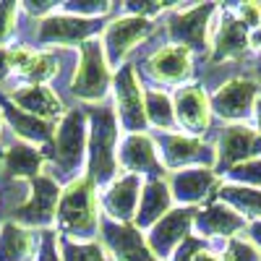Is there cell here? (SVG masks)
Listing matches in <instances>:
<instances>
[{
  "label": "cell",
  "mask_w": 261,
  "mask_h": 261,
  "mask_svg": "<svg viewBox=\"0 0 261 261\" xmlns=\"http://www.w3.org/2000/svg\"><path fill=\"white\" fill-rule=\"evenodd\" d=\"M141 188H144V180L139 175H128V172L118 175L110 186L99 191L102 217H107L113 222H134Z\"/></svg>",
  "instance_id": "cell-21"
},
{
  "label": "cell",
  "mask_w": 261,
  "mask_h": 261,
  "mask_svg": "<svg viewBox=\"0 0 261 261\" xmlns=\"http://www.w3.org/2000/svg\"><path fill=\"white\" fill-rule=\"evenodd\" d=\"M102 18H79L68 13H50L39 18L37 27V42L45 47H68V45H84L86 39H94V34L102 29Z\"/></svg>",
  "instance_id": "cell-13"
},
{
  "label": "cell",
  "mask_w": 261,
  "mask_h": 261,
  "mask_svg": "<svg viewBox=\"0 0 261 261\" xmlns=\"http://www.w3.org/2000/svg\"><path fill=\"white\" fill-rule=\"evenodd\" d=\"M13 79V65H11V47H0V84Z\"/></svg>",
  "instance_id": "cell-37"
},
{
  "label": "cell",
  "mask_w": 261,
  "mask_h": 261,
  "mask_svg": "<svg viewBox=\"0 0 261 261\" xmlns=\"http://www.w3.org/2000/svg\"><path fill=\"white\" fill-rule=\"evenodd\" d=\"M58 71H60L58 53H53V50H34L32 47V53L16 68L13 76L21 79V81H27V86H32V84H47V81H53L58 76Z\"/></svg>",
  "instance_id": "cell-28"
},
{
  "label": "cell",
  "mask_w": 261,
  "mask_h": 261,
  "mask_svg": "<svg viewBox=\"0 0 261 261\" xmlns=\"http://www.w3.org/2000/svg\"><path fill=\"white\" fill-rule=\"evenodd\" d=\"M248 241L261 251V220H253V222H248V227H246V232H243Z\"/></svg>",
  "instance_id": "cell-38"
},
{
  "label": "cell",
  "mask_w": 261,
  "mask_h": 261,
  "mask_svg": "<svg viewBox=\"0 0 261 261\" xmlns=\"http://www.w3.org/2000/svg\"><path fill=\"white\" fill-rule=\"evenodd\" d=\"M225 256H227V261H261V251L248 241L246 235H238V238H232V241H227Z\"/></svg>",
  "instance_id": "cell-32"
},
{
  "label": "cell",
  "mask_w": 261,
  "mask_h": 261,
  "mask_svg": "<svg viewBox=\"0 0 261 261\" xmlns=\"http://www.w3.org/2000/svg\"><path fill=\"white\" fill-rule=\"evenodd\" d=\"M225 183H238V186H251V188H261V157L251 160L246 165H238L230 172H225Z\"/></svg>",
  "instance_id": "cell-31"
},
{
  "label": "cell",
  "mask_w": 261,
  "mask_h": 261,
  "mask_svg": "<svg viewBox=\"0 0 261 261\" xmlns=\"http://www.w3.org/2000/svg\"><path fill=\"white\" fill-rule=\"evenodd\" d=\"M3 123L6 120H3V113H0V136H3Z\"/></svg>",
  "instance_id": "cell-41"
},
{
  "label": "cell",
  "mask_w": 261,
  "mask_h": 261,
  "mask_svg": "<svg viewBox=\"0 0 261 261\" xmlns=\"http://www.w3.org/2000/svg\"><path fill=\"white\" fill-rule=\"evenodd\" d=\"M258 99H261V81L253 76H232L222 81V86H217L214 94L209 97L212 115L225 120L227 125L253 120Z\"/></svg>",
  "instance_id": "cell-6"
},
{
  "label": "cell",
  "mask_w": 261,
  "mask_h": 261,
  "mask_svg": "<svg viewBox=\"0 0 261 261\" xmlns=\"http://www.w3.org/2000/svg\"><path fill=\"white\" fill-rule=\"evenodd\" d=\"M144 86L139 81V68L134 63H123L113 76L115 118L125 134H146V99Z\"/></svg>",
  "instance_id": "cell-5"
},
{
  "label": "cell",
  "mask_w": 261,
  "mask_h": 261,
  "mask_svg": "<svg viewBox=\"0 0 261 261\" xmlns=\"http://www.w3.org/2000/svg\"><path fill=\"white\" fill-rule=\"evenodd\" d=\"M47 167V160H45V149L42 146H34V144H27V141H13L6 154H3V172L8 178H21V180H34L39 178Z\"/></svg>",
  "instance_id": "cell-25"
},
{
  "label": "cell",
  "mask_w": 261,
  "mask_h": 261,
  "mask_svg": "<svg viewBox=\"0 0 261 261\" xmlns=\"http://www.w3.org/2000/svg\"><path fill=\"white\" fill-rule=\"evenodd\" d=\"M151 32H154V21L151 18H141V16H118L102 32V47H105V58L110 63V68H120L125 63L128 53L134 50L139 42H144Z\"/></svg>",
  "instance_id": "cell-12"
},
{
  "label": "cell",
  "mask_w": 261,
  "mask_h": 261,
  "mask_svg": "<svg viewBox=\"0 0 261 261\" xmlns=\"http://www.w3.org/2000/svg\"><path fill=\"white\" fill-rule=\"evenodd\" d=\"M60 193H63V186L55 178H50L47 172H42L39 178H34L29 183L24 204L13 212V222L24 225L29 230H37V232L55 230V214H58Z\"/></svg>",
  "instance_id": "cell-7"
},
{
  "label": "cell",
  "mask_w": 261,
  "mask_h": 261,
  "mask_svg": "<svg viewBox=\"0 0 261 261\" xmlns=\"http://www.w3.org/2000/svg\"><path fill=\"white\" fill-rule=\"evenodd\" d=\"M39 248V232L13 220L0 225V261H34Z\"/></svg>",
  "instance_id": "cell-26"
},
{
  "label": "cell",
  "mask_w": 261,
  "mask_h": 261,
  "mask_svg": "<svg viewBox=\"0 0 261 261\" xmlns=\"http://www.w3.org/2000/svg\"><path fill=\"white\" fill-rule=\"evenodd\" d=\"M0 113H3V120L11 125V130L16 134L18 141H27V144H39L42 149L50 146L53 136H55V123H47V120H39L18 107L0 92Z\"/></svg>",
  "instance_id": "cell-23"
},
{
  "label": "cell",
  "mask_w": 261,
  "mask_h": 261,
  "mask_svg": "<svg viewBox=\"0 0 261 261\" xmlns=\"http://www.w3.org/2000/svg\"><path fill=\"white\" fill-rule=\"evenodd\" d=\"M172 110H175V125L180 134L201 139L212 128V102L204 86L199 84H186L172 94Z\"/></svg>",
  "instance_id": "cell-17"
},
{
  "label": "cell",
  "mask_w": 261,
  "mask_h": 261,
  "mask_svg": "<svg viewBox=\"0 0 261 261\" xmlns=\"http://www.w3.org/2000/svg\"><path fill=\"white\" fill-rule=\"evenodd\" d=\"M248 227V220L241 217L232 206L222 201H212L201 209H196L193 217V232L201 241H232L243 235Z\"/></svg>",
  "instance_id": "cell-19"
},
{
  "label": "cell",
  "mask_w": 261,
  "mask_h": 261,
  "mask_svg": "<svg viewBox=\"0 0 261 261\" xmlns=\"http://www.w3.org/2000/svg\"><path fill=\"white\" fill-rule=\"evenodd\" d=\"M144 76L162 86H186L193 76V53L183 45H162L144 60Z\"/></svg>",
  "instance_id": "cell-16"
},
{
  "label": "cell",
  "mask_w": 261,
  "mask_h": 261,
  "mask_svg": "<svg viewBox=\"0 0 261 261\" xmlns=\"http://www.w3.org/2000/svg\"><path fill=\"white\" fill-rule=\"evenodd\" d=\"M172 193H170V186L165 178L160 180H146L144 188H141V199H139V209H136V217H134V227H139L141 232L154 227L162 217L172 209Z\"/></svg>",
  "instance_id": "cell-24"
},
{
  "label": "cell",
  "mask_w": 261,
  "mask_h": 261,
  "mask_svg": "<svg viewBox=\"0 0 261 261\" xmlns=\"http://www.w3.org/2000/svg\"><path fill=\"white\" fill-rule=\"evenodd\" d=\"M34 261H63L60 258V235L55 230L39 232V248Z\"/></svg>",
  "instance_id": "cell-34"
},
{
  "label": "cell",
  "mask_w": 261,
  "mask_h": 261,
  "mask_svg": "<svg viewBox=\"0 0 261 261\" xmlns=\"http://www.w3.org/2000/svg\"><path fill=\"white\" fill-rule=\"evenodd\" d=\"M6 97L18 107V110H24V113H29L39 120H47V123H58V120H63L65 113H68L63 99H60V94L47 84L16 86V89H11Z\"/></svg>",
  "instance_id": "cell-22"
},
{
  "label": "cell",
  "mask_w": 261,
  "mask_h": 261,
  "mask_svg": "<svg viewBox=\"0 0 261 261\" xmlns=\"http://www.w3.org/2000/svg\"><path fill=\"white\" fill-rule=\"evenodd\" d=\"M167 186L172 193V201L178 206L201 209L204 201L217 196V191L222 186V178L217 175L214 167H186L178 172H170Z\"/></svg>",
  "instance_id": "cell-15"
},
{
  "label": "cell",
  "mask_w": 261,
  "mask_h": 261,
  "mask_svg": "<svg viewBox=\"0 0 261 261\" xmlns=\"http://www.w3.org/2000/svg\"><path fill=\"white\" fill-rule=\"evenodd\" d=\"M118 165H123L128 175H139L146 180H160L167 175L157 141L149 134H125L118 144Z\"/></svg>",
  "instance_id": "cell-14"
},
{
  "label": "cell",
  "mask_w": 261,
  "mask_h": 261,
  "mask_svg": "<svg viewBox=\"0 0 261 261\" xmlns=\"http://www.w3.org/2000/svg\"><path fill=\"white\" fill-rule=\"evenodd\" d=\"M191 261H227V256H225V251H217V248H212V246L201 243L199 248L193 251Z\"/></svg>",
  "instance_id": "cell-36"
},
{
  "label": "cell",
  "mask_w": 261,
  "mask_h": 261,
  "mask_svg": "<svg viewBox=\"0 0 261 261\" xmlns=\"http://www.w3.org/2000/svg\"><path fill=\"white\" fill-rule=\"evenodd\" d=\"M217 6H183L175 16L167 21V34L175 45L188 47L191 53H206L209 50V34H212V21L217 16Z\"/></svg>",
  "instance_id": "cell-10"
},
{
  "label": "cell",
  "mask_w": 261,
  "mask_h": 261,
  "mask_svg": "<svg viewBox=\"0 0 261 261\" xmlns=\"http://www.w3.org/2000/svg\"><path fill=\"white\" fill-rule=\"evenodd\" d=\"M193 217L196 209L188 206H172L162 220L146 230L149 251L157 256V261H172L178 248L193 235Z\"/></svg>",
  "instance_id": "cell-11"
},
{
  "label": "cell",
  "mask_w": 261,
  "mask_h": 261,
  "mask_svg": "<svg viewBox=\"0 0 261 261\" xmlns=\"http://www.w3.org/2000/svg\"><path fill=\"white\" fill-rule=\"evenodd\" d=\"M232 13L248 32L261 27V3H241V6L232 8Z\"/></svg>",
  "instance_id": "cell-35"
},
{
  "label": "cell",
  "mask_w": 261,
  "mask_h": 261,
  "mask_svg": "<svg viewBox=\"0 0 261 261\" xmlns=\"http://www.w3.org/2000/svg\"><path fill=\"white\" fill-rule=\"evenodd\" d=\"M261 157V136L256 134V128L248 123H235L225 125L214 141V170L217 175H225L232 167L246 165L251 160Z\"/></svg>",
  "instance_id": "cell-8"
},
{
  "label": "cell",
  "mask_w": 261,
  "mask_h": 261,
  "mask_svg": "<svg viewBox=\"0 0 261 261\" xmlns=\"http://www.w3.org/2000/svg\"><path fill=\"white\" fill-rule=\"evenodd\" d=\"M102 225V206H99V188L89 175H81L73 183L63 186L58 214H55V232L63 241L73 243H94Z\"/></svg>",
  "instance_id": "cell-1"
},
{
  "label": "cell",
  "mask_w": 261,
  "mask_h": 261,
  "mask_svg": "<svg viewBox=\"0 0 261 261\" xmlns=\"http://www.w3.org/2000/svg\"><path fill=\"white\" fill-rule=\"evenodd\" d=\"M248 50H253V53L261 58V27L251 32V37H248Z\"/></svg>",
  "instance_id": "cell-39"
},
{
  "label": "cell",
  "mask_w": 261,
  "mask_h": 261,
  "mask_svg": "<svg viewBox=\"0 0 261 261\" xmlns=\"http://www.w3.org/2000/svg\"><path fill=\"white\" fill-rule=\"evenodd\" d=\"M60 258L63 261H107V253L99 241L73 243V241H63L60 238Z\"/></svg>",
  "instance_id": "cell-30"
},
{
  "label": "cell",
  "mask_w": 261,
  "mask_h": 261,
  "mask_svg": "<svg viewBox=\"0 0 261 261\" xmlns=\"http://www.w3.org/2000/svg\"><path fill=\"white\" fill-rule=\"evenodd\" d=\"M220 16H214L212 21V34H209V60L212 63H227L238 60L248 50V37L251 32L235 18L230 8L217 11Z\"/></svg>",
  "instance_id": "cell-20"
},
{
  "label": "cell",
  "mask_w": 261,
  "mask_h": 261,
  "mask_svg": "<svg viewBox=\"0 0 261 261\" xmlns=\"http://www.w3.org/2000/svg\"><path fill=\"white\" fill-rule=\"evenodd\" d=\"M113 68L105 58L102 39H86L79 47V68L71 79V92L86 105H102L107 92L113 89Z\"/></svg>",
  "instance_id": "cell-4"
},
{
  "label": "cell",
  "mask_w": 261,
  "mask_h": 261,
  "mask_svg": "<svg viewBox=\"0 0 261 261\" xmlns=\"http://www.w3.org/2000/svg\"><path fill=\"white\" fill-rule=\"evenodd\" d=\"M99 235H102V246L110 251L115 261H157V256L149 251L146 235L130 222H113L102 217Z\"/></svg>",
  "instance_id": "cell-18"
},
{
  "label": "cell",
  "mask_w": 261,
  "mask_h": 261,
  "mask_svg": "<svg viewBox=\"0 0 261 261\" xmlns=\"http://www.w3.org/2000/svg\"><path fill=\"white\" fill-rule=\"evenodd\" d=\"M18 3H0V47L16 34L18 27Z\"/></svg>",
  "instance_id": "cell-33"
},
{
  "label": "cell",
  "mask_w": 261,
  "mask_h": 261,
  "mask_svg": "<svg viewBox=\"0 0 261 261\" xmlns=\"http://www.w3.org/2000/svg\"><path fill=\"white\" fill-rule=\"evenodd\" d=\"M89 175L102 191L118 178V144L120 125L115 118V107L97 105L89 113Z\"/></svg>",
  "instance_id": "cell-3"
},
{
  "label": "cell",
  "mask_w": 261,
  "mask_h": 261,
  "mask_svg": "<svg viewBox=\"0 0 261 261\" xmlns=\"http://www.w3.org/2000/svg\"><path fill=\"white\" fill-rule=\"evenodd\" d=\"M253 128H256V134L261 136V99L256 102V110H253Z\"/></svg>",
  "instance_id": "cell-40"
},
{
  "label": "cell",
  "mask_w": 261,
  "mask_h": 261,
  "mask_svg": "<svg viewBox=\"0 0 261 261\" xmlns=\"http://www.w3.org/2000/svg\"><path fill=\"white\" fill-rule=\"evenodd\" d=\"M154 141L167 172L186 167H214V144H206L204 139L172 130V134H157Z\"/></svg>",
  "instance_id": "cell-9"
},
{
  "label": "cell",
  "mask_w": 261,
  "mask_h": 261,
  "mask_svg": "<svg viewBox=\"0 0 261 261\" xmlns=\"http://www.w3.org/2000/svg\"><path fill=\"white\" fill-rule=\"evenodd\" d=\"M146 99V120L151 128H157V134H172L175 125V110H172V97H167L160 89H149L144 94Z\"/></svg>",
  "instance_id": "cell-29"
},
{
  "label": "cell",
  "mask_w": 261,
  "mask_h": 261,
  "mask_svg": "<svg viewBox=\"0 0 261 261\" xmlns=\"http://www.w3.org/2000/svg\"><path fill=\"white\" fill-rule=\"evenodd\" d=\"M89 154V120L86 113L73 107L63 115L55 125V136L50 146H45L47 175L55 178L60 186H68L84 175V160Z\"/></svg>",
  "instance_id": "cell-2"
},
{
  "label": "cell",
  "mask_w": 261,
  "mask_h": 261,
  "mask_svg": "<svg viewBox=\"0 0 261 261\" xmlns=\"http://www.w3.org/2000/svg\"><path fill=\"white\" fill-rule=\"evenodd\" d=\"M217 201L232 206L241 217H246L248 222L261 220V188L238 186V183H225L222 180L220 191H217Z\"/></svg>",
  "instance_id": "cell-27"
}]
</instances>
